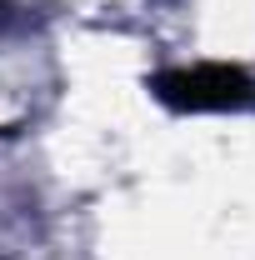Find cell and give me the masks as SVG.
<instances>
[{"label": "cell", "mask_w": 255, "mask_h": 260, "mask_svg": "<svg viewBox=\"0 0 255 260\" xmlns=\"http://www.w3.org/2000/svg\"><path fill=\"white\" fill-rule=\"evenodd\" d=\"M160 95L175 100V105H190V110H225V105H245L255 90L230 65H195L185 75H165Z\"/></svg>", "instance_id": "cell-1"}]
</instances>
